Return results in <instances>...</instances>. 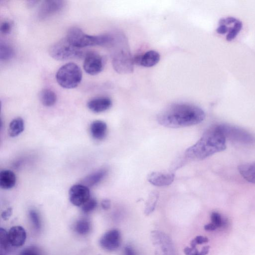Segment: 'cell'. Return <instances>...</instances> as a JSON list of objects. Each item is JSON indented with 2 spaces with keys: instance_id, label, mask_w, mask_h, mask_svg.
Listing matches in <instances>:
<instances>
[{
  "instance_id": "cell-8",
  "label": "cell",
  "mask_w": 255,
  "mask_h": 255,
  "mask_svg": "<svg viewBox=\"0 0 255 255\" xmlns=\"http://www.w3.org/2000/svg\"><path fill=\"white\" fill-rule=\"evenodd\" d=\"M220 126L226 139L244 145H252L255 142V137L242 129L228 125Z\"/></svg>"
},
{
  "instance_id": "cell-5",
  "label": "cell",
  "mask_w": 255,
  "mask_h": 255,
  "mask_svg": "<svg viewBox=\"0 0 255 255\" xmlns=\"http://www.w3.org/2000/svg\"><path fill=\"white\" fill-rule=\"evenodd\" d=\"M49 53L53 59L60 61L81 58L83 56L80 48L73 45L66 37L51 46Z\"/></svg>"
},
{
  "instance_id": "cell-34",
  "label": "cell",
  "mask_w": 255,
  "mask_h": 255,
  "mask_svg": "<svg viewBox=\"0 0 255 255\" xmlns=\"http://www.w3.org/2000/svg\"><path fill=\"white\" fill-rule=\"evenodd\" d=\"M0 30L4 35L8 34L11 31V25L10 23L5 22L2 24Z\"/></svg>"
},
{
  "instance_id": "cell-7",
  "label": "cell",
  "mask_w": 255,
  "mask_h": 255,
  "mask_svg": "<svg viewBox=\"0 0 255 255\" xmlns=\"http://www.w3.org/2000/svg\"><path fill=\"white\" fill-rule=\"evenodd\" d=\"M151 237L156 248V255H177L174 243L166 233L154 230L151 232Z\"/></svg>"
},
{
  "instance_id": "cell-20",
  "label": "cell",
  "mask_w": 255,
  "mask_h": 255,
  "mask_svg": "<svg viewBox=\"0 0 255 255\" xmlns=\"http://www.w3.org/2000/svg\"><path fill=\"white\" fill-rule=\"evenodd\" d=\"M239 172L247 181L255 184V162L240 165Z\"/></svg>"
},
{
  "instance_id": "cell-3",
  "label": "cell",
  "mask_w": 255,
  "mask_h": 255,
  "mask_svg": "<svg viewBox=\"0 0 255 255\" xmlns=\"http://www.w3.org/2000/svg\"><path fill=\"white\" fill-rule=\"evenodd\" d=\"M66 38L73 45L79 48L90 46L110 45L115 41V38L112 36H90L76 27H73L69 30Z\"/></svg>"
},
{
  "instance_id": "cell-23",
  "label": "cell",
  "mask_w": 255,
  "mask_h": 255,
  "mask_svg": "<svg viewBox=\"0 0 255 255\" xmlns=\"http://www.w3.org/2000/svg\"><path fill=\"white\" fill-rule=\"evenodd\" d=\"M25 124L23 119L17 118L14 119L10 124L9 133L11 137H16L21 134L24 130Z\"/></svg>"
},
{
  "instance_id": "cell-39",
  "label": "cell",
  "mask_w": 255,
  "mask_h": 255,
  "mask_svg": "<svg viewBox=\"0 0 255 255\" xmlns=\"http://www.w3.org/2000/svg\"></svg>"
},
{
  "instance_id": "cell-1",
  "label": "cell",
  "mask_w": 255,
  "mask_h": 255,
  "mask_svg": "<svg viewBox=\"0 0 255 255\" xmlns=\"http://www.w3.org/2000/svg\"><path fill=\"white\" fill-rule=\"evenodd\" d=\"M206 118L200 108L188 104H176L163 110L158 116V123L166 127L179 128L198 124Z\"/></svg>"
},
{
  "instance_id": "cell-33",
  "label": "cell",
  "mask_w": 255,
  "mask_h": 255,
  "mask_svg": "<svg viewBox=\"0 0 255 255\" xmlns=\"http://www.w3.org/2000/svg\"><path fill=\"white\" fill-rule=\"evenodd\" d=\"M209 242V239L207 237L202 236H198L193 239L190 242L191 248H196L197 245L207 243Z\"/></svg>"
},
{
  "instance_id": "cell-22",
  "label": "cell",
  "mask_w": 255,
  "mask_h": 255,
  "mask_svg": "<svg viewBox=\"0 0 255 255\" xmlns=\"http://www.w3.org/2000/svg\"><path fill=\"white\" fill-rule=\"evenodd\" d=\"M108 171L107 169L99 170L84 179V185L87 186H93L103 180L107 175Z\"/></svg>"
},
{
  "instance_id": "cell-21",
  "label": "cell",
  "mask_w": 255,
  "mask_h": 255,
  "mask_svg": "<svg viewBox=\"0 0 255 255\" xmlns=\"http://www.w3.org/2000/svg\"><path fill=\"white\" fill-rule=\"evenodd\" d=\"M41 104L46 107L54 106L57 100L56 93L52 90L44 89L40 91L39 95Z\"/></svg>"
},
{
  "instance_id": "cell-10",
  "label": "cell",
  "mask_w": 255,
  "mask_h": 255,
  "mask_svg": "<svg viewBox=\"0 0 255 255\" xmlns=\"http://www.w3.org/2000/svg\"><path fill=\"white\" fill-rule=\"evenodd\" d=\"M104 58L96 52L87 53L85 57L83 68L85 72L91 75H97L103 71Z\"/></svg>"
},
{
  "instance_id": "cell-14",
  "label": "cell",
  "mask_w": 255,
  "mask_h": 255,
  "mask_svg": "<svg viewBox=\"0 0 255 255\" xmlns=\"http://www.w3.org/2000/svg\"><path fill=\"white\" fill-rule=\"evenodd\" d=\"M175 177L173 173L154 172L148 175L147 180L152 185L162 187L171 185L174 181Z\"/></svg>"
},
{
  "instance_id": "cell-15",
  "label": "cell",
  "mask_w": 255,
  "mask_h": 255,
  "mask_svg": "<svg viewBox=\"0 0 255 255\" xmlns=\"http://www.w3.org/2000/svg\"><path fill=\"white\" fill-rule=\"evenodd\" d=\"M111 100L107 97L95 98L89 101L87 104L88 108L96 113L104 112L112 107Z\"/></svg>"
},
{
  "instance_id": "cell-2",
  "label": "cell",
  "mask_w": 255,
  "mask_h": 255,
  "mask_svg": "<svg viewBox=\"0 0 255 255\" xmlns=\"http://www.w3.org/2000/svg\"><path fill=\"white\" fill-rule=\"evenodd\" d=\"M226 139L220 125L211 127L185 152L189 160L199 161L209 158L226 148Z\"/></svg>"
},
{
  "instance_id": "cell-24",
  "label": "cell",
  "mask_w": 255,
  "mask_h": 255,
  "mask_svg": "<svg viewBox=\"0 0 255 255\" xmlns=\"http://www.w3.org/2000/svg\"><path fill=\"white\" fill-rule=\"evenodd\" d=\"M158 192L153 191L149 193L146 203L145 214L148 216L154 212L158 201Z\"/></svg>"
},
{
  "instance_id": "cell-36",
  "label": "cell",
  "mask_w": 255,
  "mask_h": 255,
  "mask_svg": "<svg viewBox=\"0 0 255 255\" xmlns=\"http://www.w3.org/2000/svg\"><path fill=\"white\" fill-rule=\"evenodd\" d=\"M101 207L105 210H109L111 207V201L109 199H105L101 202Z\"/></svg>"
},
{
  "instance_id": "cell-37",
  "label": "cell",
  "mask_w": 255,
  "mask_h": 255,
  "mask_svg": "<svg viewBox=\"0 0 255 255\" xmlns=\"http://www.w3.org/2000/svg\"><path fill=\"white\" fill-rule=\"evenodd\" d=\"M125 255H137L134 249L130 246H127L124 248Z\"/></svg>"
},
{
  "instance_id": "cell-4",
  "label": "cell",
  "mask_w": 255,
  "mask_h": 255,
  "mask_svg": "<svg viewBox=\"0 0 255 255\" xmlns=\"http://www.w3.org/2000/svg\"><path fill=\"white\" fill-rule=\"evenodd\" d=\"M82 78L81 70L74 63H69L63 66L56 74L58 83L66 89L76 88L80 83Z\"/></svg>"
},
{
  "instance_id": "cell-35",
  "label": "cell",
  "mask_w": 255,
  "mask_h": 255,
  "mask_svg": "<svg viewBox=\"0 0 255 255\" xmlns=\"http://www.w3.org/2000/svg\"><path fill=\"white\" fill-rule=\"evenodd\" d=\"M13 210L12 208H9L4 211L1 215L2 218L4 220H8L12 215Z\"/></svg>"
},
{
  "instance_id": "cell-13",
  "label": "cell",
  "mask_w": 255,
  "mask_h": 255,
  "mask_svg": "<svg viewBox=\"0 0 255 255\" xmlns=\"http://www.w3.org/2000/svg\"><path fill=\"white\" fill-rule=\"evenodd\" d=\"M65 3V1L59 0L44 1L39 9V18L40 19H45L60 12L63 9Z\"/></svg>"
},
{
  "instance_id": "cell-31",
  "label": "cell",
  "mask_w": 255,
  "mask_h": 255,
  "mask_svg": "<svg viewBox=\"0 0 255 255\" xmlns=\"http://www.w3.org/2000/svg\"><path fill=\"white\" fill-rule=\"evenodd\" d=\"M211 220L213 224H214L217 227L219 228L223 225V220L221 215L216 212H214L211 215Z\"/></svg>"
},
{
  "instance_id": "cell-11",
  "label": "cell",
  "mask_w": 255,
  "mask_h": 255,
  "mask_svg": "<svg viewBox=\"0 0 255 255\" xmlns=\"http://www.w3.org/2000/svg\"><path fill=\"white\" fill-rule=\"evenodd\" d=\"M122 241L120 232L116 229H111L107 232L99 240V245L103 249L114 252L121 246Z\"/></svg>"
},
{
  "instance_id": "cell-19",
  "label": "cell",
  "mask_w": 255,
  "mask_h": 255,
  "mask_svg": "<svg viewBox=\"0 0 255 255\" xmlns=\"http://www.w3.org/2000/svg\"><path fill=\"white\" fill-rule=\"evenodd\" d=\"M16 183V176L10 170H4L0 173V186L4 189L14 187Z\"/></svg>"
},
{
  "instance_id": "cell-28",
  "label": "cell",
  "mask_w": 255,
  "mask_h": 255,
  "mask_svg": "<svg viewBox=\"0 0 255 255\" xmlns=\"http://www.w3.org/2000/svg\"><path fill=\"white\" fill-rule=\"evenodd\" d=\"M210 246L203 247L202 250L199 252L196 248L186 247L184 249V253L185 255H207L210 251Z\"/></svg>"
},
{
  "instance_id": "cell-16",
  "label": "cell",
  "mask_w": 255,
  "mask_h": 255,
  "mask_svg": "<svg viewBox=\"0 0 255 255\" xmlns=\"http://www.w3.org/2000/svg\"><path fill=\"white\" fill-rule=\"evenodd\" d=\"M10 244L13 247H19L24 245L27 239L25 229L21 226L12 227L8 232Z\"/></svg>"
},
{
  "instance_id": "cell-12",
  "label": "cell",
  "mask_w": 255,
  "mask_h": 255,
  "mask_svg": "<svg viewBox=\"0 0 255 255\" xmlns=\"http://www.w3.org/2000/svg\"><path fill=\"white\" fill-rule=\"evenodd\" d=\"M70 200L73 205L82 207L90 198V192L88 186L77 184L73 185L69 191Z\"/></svg>"
},
{
  "instance_id": "cell-38",
  "label": "cell",
  "mask_w": 255,
  "mask_h": 255,
  "mask_svg": "<svg viewBox=\"0 0 255 255\" xmlns=\"http://www.w3.org/2000/svg\"><path fill=\"white\" fill-rule=\"evenodd\" d=\"M204 228H205L206 231H214L216 230L218 227L213 223H211L205 225Z\"/></svg>"
},
{
  "instance_id": "cell-26",
  "label": "cell",
  "mask_w": 255,
  "mask_h": 255,
  "mask_svg": "<svg viewBox=\"0 0 255 255\" xmlns=\"http://www.w3.org/2000/svg\"><path fill=\"white\" fill-rule=\"evenodd\" d=\"M13 48L9 44L1 43L0 44V60L6 61L11 60L14 56Z\"/></svg>"
},
{
  "instance_id": "cell-9",
  "label": "cell",
  "mask_w": 255,
  "mask_h": 255,
  "mask_svg": "<svg viewBox=\"0 0 255 255\" xmlns=\"http://www.w3.org/2000/svg\"><path fill=\"white\" fill-rule=\"evenodd\" d=\"M242 23L234 17L223 18L220 21L217 29L218 33L226 35V39L231 41L234 39L242 28Z\"/></svg>"
},
{
  "instance_id": "cell-18",
  "label": "cell",
  "mask_w": 255,
  "mask_h": 255,
  "mask_svg": "<svg viewBox=\"0 0 255 255\" xmlns=\"http://www.w3.org/2000/svg\"><path fill=\"white\" fill-rule=\"evenodd\" d=\"M90 131L92 137L94 139L101 140L107 135L108 126L104 121L96 120L91 123Z\"/></svg>"
},
{
  "instance_id": "cell-29",
  "label": "cell",
  "mask_w": 255,
  "mask_h": 255,
  "mask_svg": "<svg viewBox=\"0 0 255 255\" xmlns=\"http://www.w3.org/2000/svg\"><path fill=\"white\" fill-rule=\"evenodd\" d=\"M29 217L35 230L39 231L41 227V223L39 214L36 211L31 210L29 213Z\"/></svg>"
},
{
  "instance_id": "cell-25",
  "label": "cell",
  "mask_w": 255,
  "mask_h": 255,
  "mask_svg": "<svg viewBox=\"0 0 255 255\" xmlns=\"http://www.w3.org/2000/svg\"><path fill=\"white\" fill-rule=\"evenodd\" d=\"M90 222L86 219H81L77 221L75 224L74 231L80 235H86L91 230Z\"/></svg>"
},
{
  "instance_id": "cell-17",
  "label": "cell",
  "mask_w": 255,
  "mask_h": 255,
  "mask_svg": "<svg viewBox=\"0 0 255 255\" xmlns=\"http://www.w3.org/2000/svg\"><path fill=\"white\" fill-rule=\"evenodd\" d=\"M160 60V55L158 52L155 50H149L134 61L144 67L151 68L158 64Z\"/></svg>"
},
{
  "instance_id": "cell-6",
  "label": "cell",
  "mask_w": 255,
  "mask_h": 255,
  "mask_svg": "<svg viewBox=\"0 0 255 255\" xmlns=\"http://www.w3.org/2000/svg\"><path fill=\"white\" fill-rule=\"evenodd\" d=\"M134 60L133 59L127 42L121 46L113 56L112 65L114 70L120 73H132Z\"/></svg>"
},
{
  "instance_id": "cell-32",
  "label": "cell",
  "mask_w": 255,
  "mask_h": 255,
  "mask_svg": "<svg viewBox=\"0 0 255 255\" xmlns=\"http://www.w3.org/2000/svg\"><path fill=\"white\" fill-rule=\"evenodd\" d=\"M20 255H41L39 250L36 247H30L24 249Z\"/></svg>"
},
{
  "instance_id": "cell-27",
  "label": "cell",
  "mask_w": 255,
  "mask_h": 255,
  "mask_svg": "<svg viewBox=\"0 0 255 255\" xmlns=\"http://www.w3.org/2000/svg\"><path fill=\"white\" fill-rule=\"evenodd\" d=\"M11 244L10 243L8 232L6 230L1 228L0 229V248H1V254L8 252L11 249Z\"/></svg>"
},
{
  "instance_id": "cell-30",
  "label": "cell",
  "mask_w": 255,
  "mask_h": 255,
  "mask_svg": "<svg viewBox=\"0 0 255 255\" xmlns=\"http://www.w3.org/2000/svg\"><path fill=\"white\" fill-rule=\"evenodd\" d=\"M97 202L95 198H90L82 206V211L84 214H89L93 212L97 207Z\"/></svg>"
}]
</instances>
